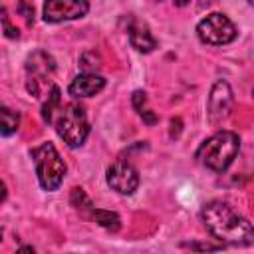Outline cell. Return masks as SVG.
Here are the masks:
<instances>
[{"instance_id":"8fae6325","label":"cell","mask_w":254,"mask_h":254,"mask_svg":"<svg viewBox=\"0 0 254 254\" xmlns=\"http://www.w3.org/2000/svg\"><path fill=\"white\" fill-rule=\"evenodd\" d=\"M129 42L137 52H143V54H149L157 48V40L153 38L149 28L143 24H133L129 28Z\"/></svg>"},{"instance_id":"cb8c5ba5","label":"cell","mask_w":254,"mask_h":254,"mask_svg":"<svg viewBox=\"0 0 254 254\" xmlns=\"http://www.w3.org/2000/svg\"><path fill=\"white\" fill-rule=\"evenodd\" d=\"M248 2H250V4H252V6H254V0H248Z\"/></svg>"},{"instance_id":"7c38bea8","label":"cell","mask_w":254,"mask_h":254,"mask_svg":"<svg viewBox=\"0 0 254 254\" xmlns=\"http://www.w3.org/2000/svg\"><path fill=\"white\" fill-rule=\"evenodd\" d=\"M89 216L99 224V226H103V228H107V230H111V232H115V230H119V226H121V218L115 214V212H111V210H103V208H91V212H89Z\"/></svg>"},{"instance_id":"7a4b0ae2","label":"cell","mask_w":254,"mask_h":254,"mask_svg":"<svg viewBox=\"0 0 254 254\" xmlns=\"http://www.w3.org/2000/svg\"><path fill=\"white\" fill-rule=\"evenodd\" d=\"M238 149H240V139L236 133L218 131L198 147L196 161L214 173H222L230 167Z\"/></svg>"},{"instance_id":"d4e9b609","label":"cell","mask_w":254,"mask_h":254,"mask_svg":"<svg viewBox=\"0 0 254 254\" xmlns=\"http://www.w3.org/2000/svg\"><path fill=\"white\" fill-rule=\"evenodd\" d=\"M252 95H254V89H252Z\"/></svg>"},{"instance_id":"d6986e66","label":"cell","mask_w":254,"mask_h":254,"mask_svg":"<svg viewBox=\"0 0 254 254\" xmlns=\"http://www.w3.org/2000/svg\"><path fill=\"white\" fill-rule=\"evenodd\" d=\"M145 101H147L145 91H135V93H133V107H135L139 113L145 109Z\"/></svg>"},{"instance_id":"7402d4cb","label":"cell","mask_w":254,"mask_h":254,"mask_svg":"<svg viewBox=\"0 0 254 254\" xmlns=\"http://www.w3.org/2000/svg\"><path fill=\"white\" fill-rule=\"evenodd\" d=\"M190 248H202V250H216L218 246H210V244H189Z\"/></svg>"},{"instance_id":"6da1fadb","label":"cell","mask_w":254,"mask_h":254,"mask_svg":"<svg viewBox=\"0 0 254 254\" xmlns=\"http://www.w3.org/2000/svg\"><path fill=\"white\" fill-rule=\"evenodd\" d=\"M200 218L206 230L224 244H232V246L254 244V226L224 200L206 202L200 210Z\"/></svg>"},{"instance_id":"9c48e42d","label":"cell","mask_w":254,"mask_h":254,"mask_svg":"<svg viewBox=\"0 0 254 254\" xmlns=\"http://www.w3.org/2000/svg\"><path fill=\"white\" fill-rule=\"evenodd\" d=\"M234 97H232V89L224 79L214 81L210 95H208V117L212 123H218L222 119L228 117L230 109H232Z\"/></svg>"},{"instance_id":"5b68a950","label":"cell","mask_w":254,"mask_h":254,"mask_svg":"<svg viewBox=\"0 0 254 254\" xmlns=\"http://www.w3.org/2000/svg\"><path fill=\"white\" fill-rule=\"evenodd\" d=\"M196 34L200 42L210 46H224L236 38V26L220 12H212L202 18L196 26Z\"/></svg>"},{"instance_id":"ba28073f","label":"cell","mask_w":254,"mask_h":254,"mask_svg":"<svg viewBox=\"0 0 254 254\" xmlns=\"http://www.w3.org/2000/svg\"><path fill=\"white\" fill-rule=\"evenodd\" d=\"M89 10L87 0H48L44 4V20L46 22H65L83 18Z\"/></svg>"},{"instance_id":"603a6c76","label":"cell","mask_w":254,"mask_h":254,"mask_svg":"<svg viewBox=\"0 0 254 254\" xmlns=\"http://www.w3.org/2000/svg\"><path fill=\"white\" fill-rule=\"evenodd\" d=\"M175 4L177 6H185V4H189V0H175Z\"/></svg>"},{"instance_id":"e0dca14e","label":"cell","mask_w":254,"mask_h":254,"mask_svg":"<svg viewBox=\"0 0 254 254\" xmlns=\"http://www.w3.org/2000/svg\"><path fill=\"white\" fill-rule=\"evenodd\" d=\"M16 10H18V14L26 20V24H34V6H32L28 0H18Z\"/></svg>"},{"instance_id":"5bb4252c","label":"cell","mask_w":254,"mask_h":254,"mask_svg":"<svg viewBox=\"0 0 254 254\" xmlns=\"http://www.w3.org/2000/svg\"><path fill=\"white\" fill-rule=\"evenodd\" d=\"M0 115H2V135H12L18 129V123H20L18 113H14L8 107H2V113Z\"/></svg>"},{"instance_id":"3957f363","label":"cell","mask_w":254,"mask_h":254,"mask_svg":"<svg viewBox=\"0 0 254 254\" xmlns=\"http://www.w3.org/2000/svg\"><path fill=\"white\" fill-rule=\"evenodd\" d=\"M32 159L36 165V175L44 190H56L65 175V163L52 143H42L32 149Z\"/></svg>"},{"instance_id":"4fadbf2b","label":"cell","mask_w":254,"mask_h":254,"mask_svg":"<svg viewBox=\"0 0 254 254\" xmlns=\"http://www.w3.org/2000/svg\"><path fill=\"white\" fill-rule=\"evenodd\" d=\"M60 101H62L60 89H58L56 85H52V89H50V93H48V99H46V103H44V107H42V117H44V121H48V123L54 121L56 111H60Z\"/></svg>"},{"instance_id":"9a60e30c","label":"cell","mask_w":254,"mask_h":254,"mask_svg":"<svg viewBox=\"0 0 254 254\" xmlns=\"http://www.w3.org/2000/svg\"><path fill=\"white\" fill-rule=\"evenodd\" d=\"M71 204L77 208V210H89L91 212V208H93V204H91V200H89V196L85 194V190L83 189H79V187H75V189H71Z\"/></svg>"},{"instance_id":"8992f818","label":"cell","mask_w":254,"mask_h":254,"mask_svg":"<svg viewBox=\"0 0 254 254\" xmlns=\"http://www.w3.org/2000/svg\"><path fill=\"white\" fill-rule=\"evenodd\" d=\"M26 69H28V91H30L34 97H40L44 81H46V79L54 73V69H56V62H54V58L48 56L46 52H34V54L28 58Z\"/></svg>"},{"instance_id":"30bf717a","label":"cell","mask_w":254,"mask_h":254,"mask_svg":"<svg viewBox=\"0 0 254 254\" xmlns=\"http://www.w3.org/2000/svg\"><path fill=\"white\" fill-rule=\"evenodd\" d=\"M105 87V79L97 73H79L67 87L71 97H91Z\"/></svg>"},{"instance_id":"52a82bcc","label":"cell","mask_w":254,"mask_h":254,"mask_svg":"<svg viewBox=\"0 0 254 254\" xmlns=\"http://www.w3.org/2000/svg\"><path fill=\"white\" fill-rule=\"evenodd\" d=\"M107 185L119 194H131L139 187V173L127 159H117L107 169Z\"/></svg>"},{"instance_id":"2e32d148","label":"cell","mask_w":254,"mask_h":254,"mask_svg":"<svg viewBox=\"0 0 254 254\" xmlns=\"http://www.w3.org/2000/svg\"><path fill=\"white\" fill-rule=\"evenodd\" d=\"M79 65H81V69H83L85 73H95V71L101 67V60H99V56H97L95 52H87V54L81 56Z\"/></svg>"},{"instance_id":"44dd1931","label":"cell","mask_w":254,"mask_h":254,"mask_svg":"<svg viewBox=\"0 0 254 254\" xmlns=\"http://www.w3.org/2000/svg\"><path fill=\"white\" fill-rule=\"evenodd\" d=\"M181 127H183V121H181L179 117L171 119V137H179V133H181Z\"/></svg>"},{"instance_id":"ffe728a7","label":"cell","mask_w":254,"mask_h":254,"mask_svg":"<svg viewBox=\"0 0 254 254\" xmlns=\"http://www.w3.org/2000/svg\"><path fill=\"white\" fill-rule=\"evenodd\" d=\"M139 115H141V119H143L147 125H155V123H157V115H155L153 111H149V109H143Z\"/></svg>"},{"instance_id":"277c9868","label":"cell","mask_w":254,"mask_h":254,"mask_svg":"<svg viewBox=\"0 0 254 254\" xmlns=\"http://www.w3.org/2000/svg\"><path fill=\"white\" fill-rule=\"evenodd\" d=\"M56 131L67 147H81L85 137L89 135V123L83 107H79L77 103H67L64 109H60Z\"/></svg>"},{"instance_id":"ac0fdd59","label":"cell","mask_w":254,"mask_h":254,"mask_svg":"<svg viewBox=\"0 0 254 254\" xmlns=\"http://www.w3.org/2000/svg\"><path fill=\"white\" fill-rule=\"evenodd\" d=\"M2 26H4V34L8 38H18V30L12 28V24L8 20V14H6V8H2Z\"/></svg>"}]
</instances>
